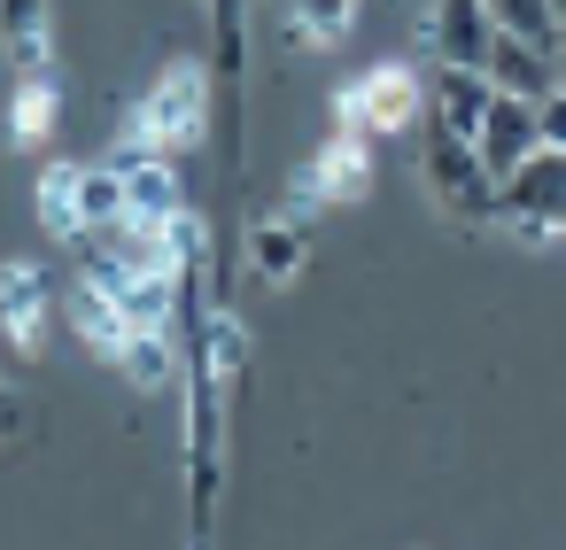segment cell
Segmentation results:
<instances>
[{"label": "cell", "mask_w": 566, "mask_h": 550, "mask_svg": "<svg viewBox=\"0 0 566 550\" xmlns=\"http://www.w3.org/2000/svg\"><path fill=\"white\" fill-rule=\"evenodd\" d=\"M241 256H249V272H256L264 287H287V279L311 264V218H295V210H264V218L249 225Z\"/></svg>", "instance_id": "52a82bcc"}, {"label": "cell", "mask_w": 566, "mask_h": 550, "mask_svg": "<svg viewBox=\"0 0 566 550\" xmlns=\"http://www.w3.org/2000/svg\"><path fill=\"white\" fill-rule=\"evenodd\" d=\"M334 125L365 133V140H396V133L427 125V78L411 63H373L365 78H349L334 94Z\"/></svg>", "instance_id": "6da1fadb"}, {"label": "cell", "mask_w": 566, "mask_h": 550, "mask_svg": "<svg viewBox=\"0 0 566 550\" xmlns=\"http://www.w3.org/2000/svg\"><path fill=\"white\" fill-rule=\"evenodd\" d=\"M117 171H125V210L133 218H179L187 210L179 156H140V163H117Z\"/></svg>", "instance_id": "7c38bea8"}, {"label": "cell", "mask_w": 566, "mask_h": 550, "mask_svg": "<svg viewBox=\"0 0 566 550\" xmlns=\"http://www.w3.org/2000/svg\"><path fill=\"white\" fill-rule=\"evenodd\" d=\"M109 218H125V171L102 156V163H78V233H94Z\"/></svg>", "instance_id": "e0dca14e"}, {"label": "cell", "mask_w": 566, "mask_h": 550, "mask_svg": "<svg viewBox=\"0 0 566 550\" xmlns=\"http://www.w3.org/2000/svg\"><path fill=\"white\" fill-rule=\"evenodd\" d=\"M48 318H55V287H48V272L24 264V256H9V264H0V334H9L24 357H40Z\"/></svg>", "instance_id": "8992f818"}, {"label": "cell", "mask_w": 566, "mask_h": 550, "mask_svg": "<svg viewBox=\"0 0 566 550\" xmlns=\"http://www.w3.org/2000/svg\"><path fill=\"white\" fill-rule=\"evenodd\" d=\"M535 125H543V148H566V86H551L535 102Z\"/></svg>", "instance_id": "d6986e66"}, {"label": "cell", "mask_w": 566, "mask_h": 550, "mask_svg": "<svg viewBox=\"0 0 566 550\" xmlns=\"http://www.w3.org/2000/svg\"><path fill=\"white\" fill-rule=\"evenodd\" d=\"M179 326H133L125 334V349H117V372L140 388V395H164V388H179Z\"/></svg>", "instance_id": "8fae6325"}, {"label": "cell", "mask_w": 566, "mask_h": 550, "mask_svg": "<svg viewBox=\"0 0 566 550\" xmlns=\"http://www.w3.org/2000/svg\"><path fill=\"white\" fill-rule=\"evenodd\" d=\"M489 78H496L504 94H527V102H543L551 86H566V63H558L551 47H535V40H512V32H496V47H489Z\"/></svg>", "instance_id": "30bf717a"}, {"label": "cell", "mask_w": 566, "mask_h": 550, "mask_svg": "<svg viewBox=\"0 0 566 550\" xmlns=\"http://www.w3.org/2000/svg\"><path fill=\"white\" fill-rule=\"evenodd\" d=\"M489 17H496V32L535 40V47H551V55L566 63V47H558V9H551V0H489Z\"/></svg>", "instance_id": "ac0fdd59"}, {"label": "cell", "mask_w": 566, "mask_h": 550, "mask_svg": "<svg viewBox=\"0 0 566 550\" xmlns=\"http://www.w3.org/2000/svg\"><path fill=\"white\" fill-rule=\"evenodd\" d=\"M535 148H543L535 102L496 86V102H489V117H481V133H473V156H481V171H489V179H512V171H520Z\"/></svg>", "instance_id": "277c9868"}, {"label": "cell", "mask_w": 566, "mask_h": 550, "mask_svg": "<svg viewBox=\"0 0 566 550\" xmlns=\"http://www.w3.org/2000/svg\"><path fill=\"white\" fill-rule=\"evenodd\" d=\"M17 434H24V411H17L9 388H0V442H17Z\"/></svg>", "instance_id": "ffe728a7"}, {"label": "cell", "mask_w": 566, "mask_h": 550, "mask_svg": "<svg viewBox=\"0 0 566 550\" xmlns=\"http://www.w3.org/2000/svg\"><path fill=\"white\" fill-rule=\"evenodd\" d=\"M496 225H512L527 241L566 233V148H535L512 179H496Z\"/></svg>", "instance_id": "3957f363"}, {"label": "cell", "mask_w": 566, "mask_h": 550, "mask_svg": "<svg viewBox=\"0 0 566 550\" xmlns=\"http://www.w3.org/2000/svg\"><path fill=\"white\" fill-rule=\"evenodd\" d=\"M63 318H71V334H78L94 357H109V364H117V349H125L133 318L117 310V295H109V287H94V279H78V272H71V287H63Z\"/></svg>", "instance_id": "9c48e42d"}, {"label": "cell", "mask_w": 566, "mask_h": 550, "mask_svg": "<svg viewBox=\"0 0 566 550\" xmlns=\"http://www.w3.org/2000/svg\"><path fill=\"white\" fill-rule=\"evenodd\" d=\"M427 47H434V63H481L489 71V47H496L489 0H434L427 9Z\"/></svg>", "instance_id": "ba28073f"}, {"label": "cell", "mask_w": 566, "mask_h": 550, "mask_svg": "<svg viewBox=\"0 0 566 550\" xmlns=\"http://www.w3.org/2000/svg\"><path fill=\"white\" fill-rule=\"evenodd\" d=\"M32 202H40V225H48L55 241H78V163H71V156H55V163L40 171Z\"/></svg>", "instance_id": "2e32d148"}, {"label": "cell", "mask_w": 566, "mask_h": 550, "mask_svg": "<svg viewBox=\"0 0 566 550\" xmlns=\"http://www.w3.org/2000/svg\"><path fill=\"white\" fill-rule=\"evenodd\" d=\"M489 102H496V78H489L481 63H434V71H427V125L473 140L481 117H489Z\"/></svg>", "instance_id": "5b68a950"}, {"label": "cell", "mask_w": 566, "mask_h": 550, "mask_svg": "<svg viewBox=\"0 0 566 550\" xmlns=\"http://www.w3.org/2000/svg\"><path fill=\"white\" fill-rule=\"evenodd\" d=\"M280 17L295 47H342L357 24V0H280Z\"/></svg>", "instance_id": "9a60e30c"}, {"label": "cell", "mask_w": 566, "mask_h": 550, "mask_svg": "<svg viewBox=\"0 0 566 550\" xmlns=\"http://www.w3.org/2000/svg\"><path fill=\"white\" fill-rule=\"evenodd\" d=\"M0 47L17 55V71H55V47H48V0H0Z\"/></svg>", "instance_id": "5bb4252c"}, {"label": "cell", "mask_w": 566, "mask_h": 550, "mask_svg": "<svg viewBox=\"0 0 566 550\" xmlns=\"http://www.w3.org/2000/svg\"><path fill=\"white\" fill-rule=\"evenodd\" d=\"M140 140H156L164 156H187L202 133H210V71L195 63V55H179V63H164V78L148 86V102L125 117Z\"/></svg>", "instance_id": "7a4b0ae2"}, {"label": "cell", "mask_w": 566, "mask_h": 550, "mask_svg": "<svg viewBox=\"0 0 566 550\" xmlns=\"http://www.w3.org/2000/svg\"><path fill=\"white\" fill-rule=\"evenodd\" d=\"M63 102H55V71H17V94H9V140L17 148H40L55 133Z\"/></svg>", "instance_id": "4fadbf2b"}]
</instances>
